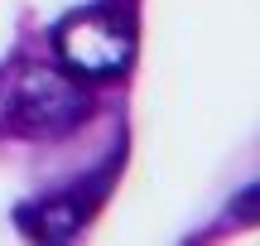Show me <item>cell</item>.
I'll return each instance as SVG.
<instances>
[{
	"mask_svg": "<svg viewBox=\"0 0 260 246\" xmlns=\"http://www.w3.org/2000/svg\"><path fill=\"white\" fill-rule=\"evenodd\" d=\"M87 111H92V92L68 68L15 58L0 73V131L5 135L53 140V135H68Z\"/></svg>",
	"mask_w": 260,
	"mask_h": 246,
	"instance_id": "1",
	"label": "cell"
},
{
	"mask_svg": "<svg viewBox=\"0 0 260 246\" xmlns=\"http://www.w3.org/2000/svg\"><path fill=\"white\" fill-rule=\"evenodd\" d=\"M53 48L63 68L77 77H116L135 58V19L116 0L87 5L53 29Z\"/></svg>",
	"mask_w": 260,
	"mask_h": 246,
	"instance_id": "2",
	"label": "cell"
},
{
	"mask_svg": "<svg viewBox=\"0 0 260 246\" xmlns=\"http://www.w3.org/2000/svg\"><path fill=\"white\" fill-rule=\"evenodd\" d=\"M102 189H63V193H48L39 203H24L15 212L19 232L24 237H39V241H68L82 232V222L92 218Z\"/></svg>",
	"mask_w": 260,
	"mask_h": 246,
	"instance_id": "3",
	"label": "cell"
}]
</instances>
